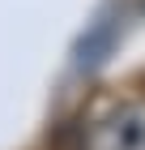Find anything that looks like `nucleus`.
Returning <instances> with one entry per match:
<instances>
[{"instance_id": "1", "label": "nucleus", "mask_w": 145, "mask_h": 150, "mask_svg": "<svg viewBox=\"0 0 145 150\" xmlns=\"http://www.w3.org/2000/svg\"><path fill=\"white\" fill-rule=\"evenodd\" d=\"M94 150H145V103H115L94 120Z\"/></svg>"}, {"instance_id": "2", "label": "nucleus", "mask_w": 145, "mask_h": 150, "mask_svg": "<svg viewBox=\"0 0 145 150\" xmlns=\"http://www.w3.org/2000/svg\"><path fill=\"white\" fill-rule=\"evenodd\" d=\"M111 39H115V17H107V26L98 22V30H94V35L81 39V47H77V64H81V69H94V64L111 52Z\"/></svg>"}]
</instances>
